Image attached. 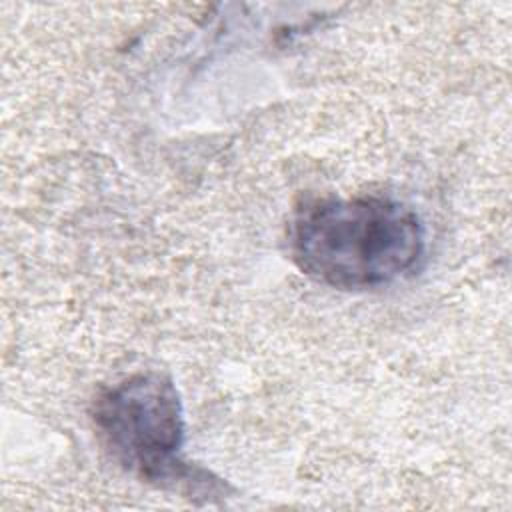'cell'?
<instances>
[{"label": "cell", "instance_id": "cell-1", "mask_svg": "<svg viewBox=\"0 0 512 512\" xmlns=\"http://www.w3.org/2000/svg\"><path fill=\"white\" fill-rule=\"evenodd\" d=\"M294 264L318 284L372 290L408 276L424 258L418 212L382 194L302 200L288 224Z\"/></svg>", "mask_w": 512, "mask_h": 512}, {"label": "cell", "instance_id": "cell-2", "mask_svg": "<svg viewBox=\"0 0 512 512\" xmlns=\"http://www.w3.org/2000/svg\"><path fill=\"white\" fill-rule=\"evenodd\" d=\"M92 422L112 460L138 480L190 500L226 494L218 478L182 458L184 412L168 374L136 372L102 388L92 402Z\"/></svg>", "mask_w": 512, "mask_h": 512}]
</instances>
